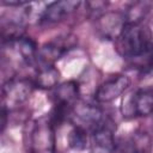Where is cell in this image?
<instances>
[{
  "label": "cell",
  "instance_id": "5b68a950",
  "mask_svg": "<svg viewBox=\"0 0 153 153\" xmlns=\"http://www.w3.org/2000/svg\"><path fill=\"white\" fill-rule=\"evenodd\" d=\"M106 118L108 117L103 114V111L97 105L76 103L72 110L69 121L72 122L73 126L80 127L91 134Z\"/></svg>",
  "mask_w": 153,
  "mask_h": 153
},
{
  "label": "cell",
  "instance_id": "7c38bea8",
  "mask_svg": "<svg viewBox=\"0 0 153 153\" xmlns=\"http://www.w3.org/2000/svg\"><path fill=\"white\" fill-rule=\"evenodd\" d=\"M59 71L54 65H36V71L31 81L35 87L51 90L59 85Z\"/></svg>",
  "mask_w": 153,
  "mask_h": 153
},
{
  "label": "cell",
  "instance_id": "30bf717a",
  "mask_svg": "<svg viewBox=\"0 0 153 153\" xmlns=\"http://www.w3.org/2000/svg\"><path fill=\"white\" fill-rule=\"evenodd\" d=\"M79 6H80V2L74 0L54 1L42 11L39 22L43 24L59 23L65 18H67L68 16H71L75 10H78Z\"/></svg>",
  "mask_w": 153,
  "mask_h": 153
},
{
  "label": "cell",
  "instance_id": "9c48e42d",
  "mask_svg": "<svg viewBox=\"0 0 153 153\" xmlns=\"http://www.w3.org/2000/svg\"><path fill=\"white\" fill-rule=\"evenodd\" d=\"M114 123L106 118L97 129H94L90 136L92 141V147L97 153H112L116 148Z\"/></svg>",
  "mask_w": 153,
  "mask_h": 153
},
{
  "label": "cell",
  "instance_id": "3957f363",
  "mask_svg": "<svg viewBox=\"0 0 153 153\" xmlns=\"http://www.w3.org/2000/svg\"><path fill=\"white\" fill-rule=\"evenodd\" d=\"M30 153H56L55 126L49 115L36 118L29 130Z\"/></svg>",
  "mask_w": 153,
  "mask_h": 153
},
{
  "label": "cell",
  "instance_id": "5bb4252c",
  "mask_svg": "<svg viewBox=\"0 0 153 153\" xmlns=\"http://www.w3.org/2000/svg\"><path fill=\"white\" fill-rule=\"evenodd\" d=\"M88 139H90V133L86 131L85 129H82L80 127H75V126H73V128L71 129V131L67 136L68 145L74 151H84L87 147Z\"/></svg>",
  "mask_w": 153,
  "mask_h": 153
},
{
  "label": "cell",
  "instance_id": "ba28073f",
  "mask_svg": "<svg viewBox=\"0 0 153 153\" xmlns=\"http://www.w3.org/2000/svg\"><path fill=\"white\" fill-rule=\"evenodd\" d=\"M130 86V79L124 74H116L106 79L96 91L94 99L98 103H109L118 98Z\"/></svg>",
  "mask_w": 153,
  "mask_h": 153
},
{
  "label": "cell",
  "instance_id": "277c9868",
  "mask_svg": "<svg viewBox=\"0 0 153 153\" xmlns=\"http://www.w3.org/2000/svg\"><path fill=\"white\" fill-rule=\"evenodd\" d=\"M35 88L31 79L12 76L2 86L1 91V109L10 114L11 111L24 104L32 90Z\"/></svg>",
  "mask_w": 153,
  "mask_h": 153
},
{
  "label": "cell",
  "instance_id": "9a60e30c",
  "mask_svg": "<svg viewBox=\"0 0 153 153\" xmlns=\"http://www.w3.org/2000/svg\"><path fill=\"white\" fill-rule=\"evenodd\" d=\"M126 153H146V151H145V148H141V147H131V148H129Z\"/></svg>",
  "mask_w": 153,
  "mask_h": 153
},
{
  "label": "cell",
  "instance_id": "7a4b0ae2",
  "mask_svg": "<svg viewBox=\"0 0 153 153\" xmlns=\"http://www.w3.org/2000/svg\"><path fill=\"white\" fill-rule=\"evenodd\" d=\"M38 48L30 37L18 36L4 39L2 60L10 68H22L36 62Z\"/></svg>",
  "mask_w": 153,
  "mask_h": 153
},
{
  "label": "cell",
  "instance_id": "6da1fadb",
  "mask_svg": "<svg viewBox=\"0 0 153 153\" xmlns=\"http://www.w3.org/2000/svg\"><path fill=\"white\" fill-rule=\"evenodd\" d=\"M116 47L123 57L141 60L153 50L152 32L142 22L127 23L116 38Z\"/></svg>",
  "mask_w": 153,
  "mask_h": 153
},
{
  "label": "cell",
  "instance_id": "8fae6325",
  "mask_svg": "<svg viewBox=\"0 0 153 153\" xmlns=\"http://www.w3.org/2000/svg\"><path fill=\"white\" fill-rule=\"evenodd\" d=\"M127 24L124 13L111 12L98 18V30L106 38H116L122 32L124 25Z\"/></svg>",
  "mask_w": 153,
  "mask_h": 153
},
{
  "label": "cell",
  "instance_id": "4fadbf2b",
  "mask_svg": "<svg viewBox=\"0 0 153 153\" xmlns=\"http://www.w3.org/2000/svg\"><path fill=\"white\" fill-rule=\"evenodd\" d=\"M78 94H79L78 84L75 81H67L53 88L51 98L54 104L61 103L74 106L78 103Z\"/></svg>",
  "mask_w": 153,
  "mask_h": 153
},
{
  "label": "cell",
  "instance_id": "52a82bcc",
  "mask_svg": "<svg viewBox=\"0 0 153 153\" xmlns=\"http://www.w3.org/2000/svg\"><path fill=\"white\" fill-rule=\"evenodd\" d=\"M123 114L129 117H145L153 114V88L136 90L126 102Z\"/></svg>",
  "mask_w": 153,
  "mask_h": 153
},
{
  "label": "cell",
  "instance_id": "8992f818",
  "mask_svg": "<svg viewBox=\"0 0 153 153\" xmlns=\"http://www.w3.org/2000/svg\"><path fill=\"white\" fill-rule=\"evenodd\" d=\"M75 44V38L73 36H61L45 43L41 49H38L36 65H54L63 54L72 49Z\"/></svg>",
  "mask_w": 153,
  "mask_h": 153
}]
</instances>
